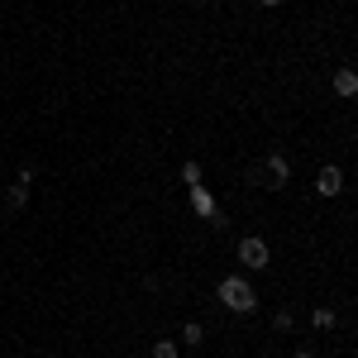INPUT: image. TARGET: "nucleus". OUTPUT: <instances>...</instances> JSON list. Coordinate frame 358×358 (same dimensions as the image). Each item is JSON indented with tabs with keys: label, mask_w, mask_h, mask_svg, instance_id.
Returning a JSON list of instances; mask_svg holds the SVG:
<instances>
[{
	"label": "nucleus",
	"mask_w": 358,
	"mask_h": 358,
	"mask_svg": "<svg viewBox=\"0 0 358 358\" xmlns=\"http://www.w3.org/2000/svg\"><path fill=\"white\" fill-rule=\"evenodd\" d=\"M29 192H34V172H20V177H15V187H10V206H24Z\"/></svg>",
	"instance_id": "39448f33"
},
{
	"label": "nucleus",
	"mask_w": 358,
	"mask_h": 358,
	"mask_svg": "<svg viewBox=\"0 0 358 358\" xmlns=\"http://www.w3.org/2000/svg\"><path fill=\"white\" fill-rule=\"evenodd\" d=\"M192 206H196V215H206V220L215 215V196L206 192V187H192Z\"/></svg>",
	"instance_id": "423d86ee"
},
{
	"label": "nucleus",
	"mask_w": 358,
	"mask_h": 358,
	"mask_svg": "<svg viewBox=\"0 0 358 358\" xmlns=\"http://www.w3.org/2000/svg\"><path fill=\"white\" fill-rule=\"evenodd\" d=\"M220 301L229 306L234 315H248V310L258 306V292H253L248 277H224V282H220Z\"/></svg>",
	"instance_id": "f257e3e1"
},
{
	"label": "nucleus",
	"mask_w": 358,
	"mask_h": 358,
	"mask_svg": "<svg viewBox=\"0 0 358 358\" xmlns=\"http://www.w3.org/2000/svg\"><path fill=\"white\" fill-rule=\"evenodd\" d=\"M315 192H320V196H339V192H344V172H339V167H320Z\"/></svg>",
	"instance_id": "20e7f679"
},
{
	"label": "nucleus",
	"mask_w": 358,
	"mask_h": 358,
	"mask_svg": "<svg viewBox=\"0 0 358 358\" xmlns=\"http://www.w3.org/2000/svg\"><path fill=\"white\" fill-rule=\"evenodd\" d=\"M263 5H268V10H273V5H282V0H263Z\"/></svg>",
	"instance_id": "f8f14e48"
},
{
	"label": "nucleus",
	"mask_w": 358,
	"mask_h": 358,
	"mask_svg": "<svg viewBox=\"0 0 358 358\" xmlns=\"http://www.w3.org/2000/svg\"><path fill=\"white\" fill-rule=\"evenodd\" d=\"M153 358H177V339H158L153 344Z\"/></svg>",
	"instance_id": "9d476101"
},
{
	"label": "nucleus",
	"mask_w": 358,
	"mask_h": 358,
	"mask_svg": "<svg viewBox=\"0 0 358 358\" xmlns=\"http://www.w3.org/2000/svg\"><path fill=\"white\" fill-rule=\"evenodd\" d=\"M182 344H206V330H201V325H182Z\"/></svg>",
	"instance_id": "1a4fd4ad"
},
{
	"label": "nucleus",
	"mask_w": 358,
	"mask_h": 358,
	"mask_svg": "<svg viewBox=\"0 0 358 358\" xmlns=\"http://www.w3.org/2000/svg\"><path fill=\"white\" fill-rule=\"evenodd\" d=\"M182 182H187V187H201V163H187V167H182Z\"/></svg>",
	"instance_id": "9b49d317"
},
{
	"label": "nucleus",
	"mask_w": 358,
	"mask_h": 358,
	"mask_svg": "<svg viewBox=\"0 0 358 358\" xmlns=\"http://www.w3.org/2000/svg\"><path fill=\"white\" fill-rule=\"evenodd\" d=\"M292 358H310V354H292Z\"/></svg>",
	"instance_id": "ddd939ff"
},
{
	"label": "nucleus",
	"mask_w": 358,
	"mask_h": 358,
	"mask_svg": "<svg viewBox=\"0 0 358 358\" xmlns=\"http://www.w3.org/2000/svg\"><path fill=\"white\" fill-rule=\"evenodd\" d=\"M334 91H339V96H354V91H358V77L349 72V67H339V72H334Z\"/></svg>",
	"instance_id": "0eeeda50"
},
{
	"label": "nucleus",
	"mask_w": 358,
	"mask_h": 358,
	"mask_svg": "<svg viewBox=\"0 0 358 358\" xmlns=\"http://www.w3.org/2000/svg\"><path fill=\"white\" fill-rule=\"evenodd\" d=\"M234 258H239L244 268H253V273H263V268L273 263V258H268V244H263V239H253V234H248V239H239Z\"/></svg>",
	"instance_id": "7ed1b4c3"
},
{
	"label": "nucleus",
	"mask_w": 358,
	"mask_h": 358,
	"mask_svg": "<svg viewBox=\"0 0 358 358\" xmlns=\"http://www.w3.org/2000/svg\"><path fill=\"white\" fill-rule=\"evenodd\" d=\"M310 325H315V330H334V310H330V306H320V310L310 315Z\"/></svg>",
	"instance_id": "6e6552de"
},
{
	"label": "nucleus",
	"mask_w": 358,
	"mask_h": 358,
	"mask_svg": "<svg viewBox=\"0 0 358 358\" xmlns=\"http://www.w3.org/2000/svg\"><path fill=\"white\" fill-rule=\"evenodd\" d=\"M248 177H253L258 187H282V182H292V163H287L282 153H273L268 163H263V167H253Z\"/></svg>",
	"instance_id": "f03ea898"
}]
</instances>
